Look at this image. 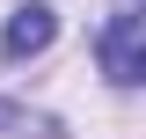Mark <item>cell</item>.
<instances>
[{
  "label": "cell",
  "mask_w": 146,
  "mask_h": 139,
  "mask_svg": "<svg viewBox=\"0 0 146 139\" xmlns=\"http://www.w3.org/2000/svg\"><path fill=\"white\" fill-rule=\"evenodd\" d=\"M95 51H102V73L117 88H139L146 81V15L139 7H117L102 22V37H95Z\"/></svg>",
  "instance_id": "obj_1"
},
{
  "label": "cell",
  "mask_w": 146,
  "mask_h": 139,
  "mask_svg": "<svg viewBox=\"0 0 146 139\" xmlns=\"http://www.w3.org/2000/svg\"><path fill=\"white\" fill-rule=\"evenodd\" d=\"M51 37H58V15L44 7V0H22L15 15H7V29H0V51L7 59H36Z\"/></svg>",
  "instance_id": "obj_2"
}]
</instances>
